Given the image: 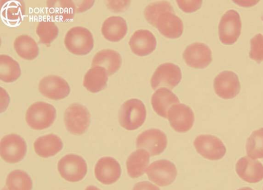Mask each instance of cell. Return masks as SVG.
Returning a JSON list of instances; mask_svg holds the SVG:
<instances>
[{
    "label": "cell",
    "mask_w": 263,
    "mask_h": 190,
    "mask_svg": "<svg viewBox=\"0 0 263 190\" xmlns=\"http://www.w3.org/2000/svg\"><path fill=\"white\" fill-rule=\"evenodd\" d=\"M182 73L180 68L171 63L160 65L151 79V85L155 90L160 87L172 89L181 81Z\"/></svg>",
    "instance_id": "obj_9"
},
{
    "label": "cell",
    "mask_w": 263,
    "mask_h": 190,
    "mask_svg": "<svg viewBox=\"0 0 263 190\" xmlns=\"http://www.w3.org/2000/svg\"><path fill=\"white\" fill-rule=\"evenodd\" d=\"M238 190H253V189L250 187H243V188H240Z\"/></svg>",
    "instance_id": "obj_37"
},
{
    "label": "cell",
    "mask_w": 263,
    "mask_h": 190,
    "mask_svg": "<svg viewBox=\"0 0 263 190\" xmlns=\"http://www.w3.org/2000/svg\"><path fill=\"white\" fill-rule=\"evenodd\" d=\"M49 14L55 20L66 22L73 18L76 7L71 1H50L47 2Z\"/></svg>",
    "instance_id": "obj_27"
},
{
    "label": "cell",
    "mask_w": 263,
    "mask_h": 190,
    "mask_svg": "<svg viewBox=\"0 0 263 190\" xmlns=\"http://www.w3.org/2000/svg\"><path fill=\"white\" fill-rule=\"evenodd\" d=\"M129 45L132 51L140 56L152 53L155 49L157 41L154 35L149 30L139 29L130 37Z\"/></svg>",
    "instance_id": "obj_18"
},
{
    "label": "cell",
    "mask_w": 263,
    "mask_h": 190,
    "mask_svg": "<svg viewBox=\"0 0 263 190\" xmlns=\"http://www.w3.org/2000/svg\"><path fill=\"white\" fill-rule=\"evenodd\" d=\"M58 171L62 178L69 182H78L85 176L87 167L85 160L75 154L62 157L58 164Z\"/></svg>",
    "instance_id": "obj_6"
},
{
    "label": "cell",
    "mask_w": 263,
    "mask_h": 190,
    "mask_svg": "<svg viewBox=\"0 0 263 190\" xmlns=\"http://www.w3.org/2000/svg\"><path fill=\"white\" fill-rule=\"evenodd\" d=\"M167 145V138L164 132L152 128L140 134L136 139V147L147 150L151 156L161 154Z\"/></svg>",
    "instance_id": "obj_12"
},
{
    "label": "cell",
    "mask_w": 263,
    "mask_h": 190,
    "mask_svg": "<svg viewBox=\"0 0 263 190\" xmlns=\"http://www.w3.org/2000/svg\"><path fill=\"white\" fill-rule=\"evenodd\" d=\"M63 147V144L60 138L52 134L40 137L34 143L35 153L43 158L55 155Z\"/></svg>",
    "instance_id": "obj_23"
},
{
    "label": "cell",
    "mask_w": 263,
    "mask_h": 190,
    "mask_svg": "<svg viewBox=\"0 0 263 190\" xmlns=\"http://www.w3.org/2000/svg\"><path fill=\"white\" fill-rule=\"evenodd\" d=\"M183 58L189 67L203 69L212 62V51L206 44L196 42L186 47L183 53Z\"/></svg>",
    "instance_id": "obj_13"
},
{
    "label": "cell",
    "mask_w": 263,
    "mask_h": 190,
    "mask_svg": "<svg viewBox=\"0 0 263 190\" xmlns=\"http://www.w3.org/2000/svg\"><path fill=\"white\" fill-rule=\"evenodd\" d=\"M236 172L240 178L249 183H256L263 179V165L247 156L238 160Z\"/></svg>",
    "instance_id": "obj_19"
},
{
    "label": "cell",
    "mask_w": 263,
    "mask_h": 190,
    "mask_svg": "<svg viewBox=\"0 0 263 190\" xmlns=\"http://www.w3.org/2000/svg\"><path fill=\"white\" fill-rule=\"evenodd\" d=\"M214 88L215 93L220 98L231 99L239 93L240 84L235 73L232 71H223L215 77Z\"/></svg>",
    "instance_id": "obj_15"
},
{
    "label": "cell",
    "mask_w": 263,
    "mask_h": 190,
    "mask_svg": "<svg viewBox=\"0 0 263 190\" xmlns=\"http://www.w3.org/2000/svg\"><path fill=\"white\" fill-rule=\"evenodd\" d=\"M179 102L178 97L172 91L165 87L157 89L153 93L151 99V104L154 110L159 116L164 118H167L170 108Z\"/></svg>",
    "instance_id": "obj_20"
},
{
    "label": "cell",
    "mask_w": 263,
    "mask_h": 190,
    "mask_svg": "<svg viewBox=\"0 0 263 190\" xmlns=\"http://www.w3.org/2000/svg\"><path fill=\"white\" fill-rule=\"evenodd\" d=\"M2 190H8V188H7V186H5L4 187H3V188H2Z\"/></svg>",
    "instance_id": "obj_38"
},
{
    "label": "cell",
    "mask_w": 263,
    "mask_h": 190,
    "mask_svg": "<svg viewBox=\"0 0 263 190\" xmlns=\"http://www.w3.org/2000/svg\"><path fill=\"white\" fill-rule=\"evenodd\" d=\"M90 115L84 106L73 103L68 106L64 113V123L67 130L73 135L84 134L90 122Z\"/></svg>",
    "instance_id": "obj_5"
},
{
    "label": "cell",
    "mask_w": 263,
    "mask_h": 190,
    "mask_svg": "<svg viewBox=\"0 0 263 190\" xmlns=\"http://www.w3.org/2000/svg\"><path fill=\"white\" fill-rule=\"evenodd\" d=\"M121 169L118 162L110 157H104L97 162L95 174L97 180L104 184L116 182L120 177Z\"/></svg>",
    "instance_id": "obj_17"
},
{
    "label": "cell",
    "mask_w": 263,
    "mask_h": 190,
    "mask_svg": "<svg viewBox=\"0 0 263 190\" xmlns=\"http://www.w3.org/2000/svg\"><path fill=\"white\" fill-rule=\"evenodd\" d=\"M122 64V58L117 51L109 49H103L98 52L94 56L91 66L104 68L108 75L117 72Z\"/></svg>",
    "instance_id": "obj_21"
},
{
    "label": "cell",
    "mask_w": 263,
    "mask_h": 190,
    "mask_svg": "<svg viewBox=\"0 0 263 190\" xmlns=\"http://www.w3.org/2000/svg\"><path fill=\"white\" fill-rule=\"evenodd\" d=\"M85 190H101L97 187L93 185H89L86 187Z\"/></svg>",
    "instance_id": "obj_36"
},
{
    "label": "cell",
    "mask_w": 263,
    "mask_h": 190,
    "mask_svg": "<svg viewBox=\"0 0 263 190\" xmlns=\"http://www.w3.org/2000/svg\"><path fill=\"white\" fill-rule=\"evenodd\" d=\"M26 151V143L24 139L18 135H7L1 139V156L7 163H15L20 162L25 157Z\"/></svg>",
    "instance_id": "obj_8"
},
{
    "label": "cell",
    "mask_w": 263,
    "mask_h": 190,
    "mask_svg": "<svg viewBox=\"0 0 263 190\" xmlns=\"http://www.w3.org/2000/svg\"><path fill=\"white\" fill-rule=\"evenodd\" d=\"M149 156L144 149H137L129 155L126 163L129 177L135 178L143 175L149 163Z\"/></svg>",
    "instance_id": "obj_24"
},
{
    "label": "cell",
    "mask_w": 263,
    "mask_h": 190,
    "mask_svg": "<svg viewBox=\"0 0 263 190\" xmlns=\"http://www.w3.org/2000/svg\"><path fill=\"white\" fill-rule=\"evenodd\" d=\"M241 29V22L238 13L234 10L227 11L222 16L218 25L220 42L232 45L238 40Z\"/></svg>",
    "instance_id": "obj_7"
},
{
    "label": "cell",
    "mask_w": 263,
    "mask_h": 190,
    "mask_svg": "<svg viewBox=\"0 0 263 190\" xmlns=\"http://www.w3.org/2000/svg\"><path fill=\"white\" fill-rule=\"evenodd\" d=\"M146 116L143 103L137 99L125 101L121 106L118 114L120 125L128 130H133L141 127Z\"/></svg>",
    "instance_id": "obj_2"
},
{
    "label": "cell",
    "mask_w": 263,
    "mask_h": 190,
    "mask_svg": "<svg viewBox=\"0 0 263 190\" xmlns=\"http://www.w3.org/2000/svg\"><path fill=\"white\" fill-rule=\"evenodd\" d=\"M127 26L126 21L119 16H112L105 20L101 27L104 37L109 41L117 42L126 34Z\"/></svg>",
    "instance_id": "obj_22"
},
{
    "label": "cell",
    "mask_w": 263,
    "mask_h": 190,
    "mask_svg": "<svg viewBox=\"0 0 263 190\" xmlns=\"http://www.w3.org/2000/svg\"><path fill=\"white\" fill-rule=\"evenodd\" d=\"M144 15L146 21L166 38L177 39L183 33L182 21L175 14L168 2L151 3L145 8Z\"/></svg>",
    "instance_id": "obj_1"
},
{
    "label": "cell",
    "mask_w": 263,
    "mask_h": 190,
    "mask_svg": "<svg viewBox=\"0 0 263 190\" xmlns=\"http://www.w3.org/2000/svg\"><path fill=\"white\" fill-rule=\"evenodd\" d=\"M36 33L39 37L40 43L49 45L58 36L59 29L53 22L44 20L37 24Z\"/></svg>",
    "instance_id": "obj_32"
},
{
    "label": "cell",
    "mask_w": 263,
    "mask_h": 190,
    "mask_svg": "<svg viewBox=\"0 0 263 190\" xmlns=\"http://www.w3.org/2000/svg\"><path fill=\"white\" fill-rule=\"evenodd\" d=\"M56 118V110L50 104L44 102H36L27 109L26 121L35 130H42L50 126Z\"/></svg>",
    "instance_id": "obj_3"
},
{
    "label": "cell",
    "mask_w": 263,
    "mask_h": 190,
    "mask_svg": "<svg viewBox=\"0 0 263 190\" xmlns=\"http://www.w3.org/2000/svg\"><path fill=\"white\" fill-rule=\"evenodd\" d=\"M64 44L68 50L76 55H86L93 47V39L87 28L77 26L70 29L66 33Z\"/></svg>",
    "instance_id": "obj_4"
},
{
    "label": "cell",
    "mask_w": 263,
    "mask_h": 190,
    "mask_svg": "<svg viewBox=\"0 0 263 190\" xmlns=\"http://www.w3.org/2000/svg\"><path fill=\"white\" fill-rule=\"evenodd\" d=\"M21 70L18 63L6 54L0 55V79L10 83L16 81L21 75Z\"/></svg>",
    "instance_id": "obj_29"
},
{
    "label": "cell",
    "mask_w": 263,
    "mask_h": 190,
    "mask_svg": "<svg viewBox=\"0 0 263 190\" xmlns=\"http://www.w3.org/2000/svg\"><path fill=\"white\" fill-rule=\"evenodd\" d=\"M25 14V6L21 1H7L2 6V20L10 26L19 23Z\"/></svg>",
    "instance_id": "obj_26"
},
{
    "label": "cell",
    "mask_w": 263,
    "mask_h": 190,
    "mask_svg": "<svg viewBox=\"0 0 263 190\" xmlns=\"http://www.w3.org/2000/svg\"><path fill=\"white\" fill-rule=\"evenodd\" d=\"M196 151L203 157L210 160L221 159L226 153L222 141L211 135H200L194 141Z\"/></svg>",
    "instance_id": "obj_11"
},
{
    "label": "cell",
    "mask_w": 263,
    "mask_h": 190,
    "mask_svg": "<svg viewBox=\"0 0 263 190\" xmlns=\"http://www.w3.org/2000/svg\"><path fill=\"white\" fill-rule=\"evenodd\" d=\"M246 151L253 159L263 158V128L253 131L248 138Z\"/></svg>",
    "instance_id": "obj_31"
},
{
    "label": "cell",
    "mask_w": 263,
    "mask_h": 190,
    "mask_svg": "<svg viewBox=\"0 0 263 190\" xmlns=\"http://www.w3.org/2000/svg\"><path fill=\"white\" fill-rule=\"evenodd\" d=\"M251 50L249 52L250 58L260 63L263 61V35L258 33L251 40Z\"/></svg>",
    "instance_id": "obj_33"
},
{
    "label": "cell",
    "mask_w": 263,
    "mask_h": 190,
    "mask_svg": "<svg viewBox=\"0 0 263 190\" xmlns=\"http://www.w3.org/2000/svg\"><path fill=\"white\" fill-rule=\"evenodd\" d=\"M146 174L151 181L159 186H165L175 181L177 170L173 163L162 159L152 163L146 169Z\"/></svg>",
    "instance_id": "obj_10"
},
{
    "label": "cell",
    "mask_w": 263,
    "mask_h": 190,
    "mask_svg": "<svg viewBox=\"0 0 263 190\" xmlns=\"http://www.w3.org/2000/svg\"><path fill=\"white\" fill-rule=\"evenodd\" d=\"M108 74L101 67H91L85 73L83 85L89 91L96 93L104 89L107 86Z\"/></svg>",
    "instance_id": "obj_25"
},
{
    "label": "cell",
    "mask_w": 263,
    "mask_h": 190,
    "mask_svg": "<svg viewBox=\"0 0 263 190\" xmlns=\"http://www.w3.org/2000/svg\"><path fill=\"white\" fill-rule=\"evenodd\" d=\"M179 7L186 13H191L199 9L202 1H176Z\"/></svg>",
    "instance_id": "obj_34"
},
{
    "label": "cell",
    "mask_w": 263,
    "mask_h": 190,
    "mask_svg": "<svg viewBox=\"0 0 263 190\" xmlns=\"http://www.w3.org/2000/svg\"><path fill=\"white\" fill-rule=\"evenodd\" d=\"M167 119L171 127L178 132L190 130L194 122V114L192 109L184 104H176L168 110Z\"/></svg>",
    "instance_id": "obj_14"
},
{
    "label": "cell",
    "mask_w": 263,
    "mask_h": 190,
    "mask_svg": "<svg viewBox=\"0 0 263 190\" xmlns=\"http://www.w3.org/2000/svg\"><path fill=\"white\" fill-rule=\"evenodd\" d=\"M132 190H160L156 185L148 181H142L136 183Z\"/></svg>",
    "instance_id": "obj_35"
},
{
    "label": "cell",
    "mask_w": 263,
    "mask_h": 190,
    "mask_svg": "<svg viewBox=\"0 0 263 190\" xmlns=\"http://www.w3.org/2000/svg\"><path fill=\"white\" fill-rule=\"evenodd\" d=\"M39 90L44 97L54 100L66 98L70 91L68 83L62 78L54 75L44 77L39 83Z\"/></svg>",
    "instance_id": "obj_16"
},
{
    "label": "cell",
    "mask_w": 263,
    "mask_h": 190,
    "mask_svg": "<svg viewBox=\"0 0 263 190\" xmlns=\"http://www.w3.org/2000/svg\"><path fill=\"white\" fill-rule=\"evenodd\" d=\"M13 46L17 54L25 60H33L39 54V49L36 43L28 35L17 36L14 41Z\"/></svg>",
    "instance_id": "obj_28"
},
{
    "label": "cell",
    "mask_w": 263,
    "mask_h": 190,
    "mask_svg": "<svg viewBox=\"0 0 263 190\" xmlns=\"http://www.w3.org/2000/svg\"><path fill=\"white\" fill-rule=\"evenodd\" d=\"M6 184L8 190H31L32 187L30 176L20 169L14 170L8 174Z\"/></svg>",
    "instance_id": "obj_30"
}]
</instances>
